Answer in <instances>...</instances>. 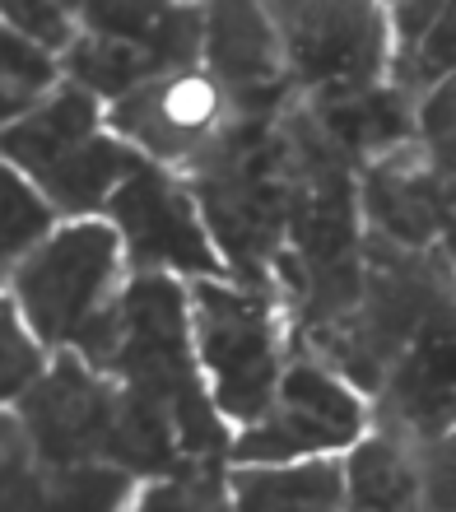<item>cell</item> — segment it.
Listing matches in <instances>:
<instances>
[{"instance_id":"obj_9","label":"cell","mask_w":456,"mask_h":512,"mask_svg":"<svg viewBox=\"0 0 456 512\" xmlns=\"http://www.w3.org/2000/svg\"><path fill=\"white\" fill-rule=\"evenodd\" d=\"M205 70L228 89L238 117L284 112L294 75L266 0H205Z\"/></svg>"},{"instance_id":"obj_3","label":"cell","mask_w":456,"mask_h":512,"mask_svg":"<svg viewBox=\"0 0 456 512\" xmlns=\"http://www.w3.org/2000/svg\"><path fill=\"white\" fill-rule=\"evenodd\" d=\"M117 270V224L80 215L75 224L56 229L47 243L33 247L19 266H10V298L47 350H66V345H80L84 331L108 312Z\"/></svg>"},{"instance_id":"obj_6","label":"cell","mask_w":456,"mask_h":512,"mask_svg":"<svg viewBox=\"0 0 456 512\" xmlns=\"http://www.w3.org/2000/svg\"><path fill=\"white\" fill-rule=\"evenodd\" d=\"M238 122V108L228 89L210 70H163L126 98H117L108 112V126L145 149L149 159L168 168H196L215 154V145Z\"/></svg>"},{"instance_id":"obj_8","label":"cell","mask_w":456,"mask_h":512,"mask_svg":"<svg viewBox=\"0 0 456 512\" xmlns=\"http://www.w3.org/2000/svg\"><path fill=\"white\" fill-rule=\"evenodd\" d=\"M117 396L121 387L98 378V368L80 350H56L52 373L19 396L24 401V429L33 438V452H38L42 466L52 471V466L108 457Z\"/></svg>"},{"instance_id":"obj_18","label":"cell","mask_w":456,"mask_h":512,"mask_svg":"<svg viewBox=\"0 0 456 512\" xmlns=\"http://www.w3.org/2000/svg\"><path fill=\"white\" fill-rule=\"evenodd\" d=\"M0 201H5V224H0V256L5 266H19L38 243L52 238L56 224V205L47 201V191L33 182L28 173H19L14 163H5V177H0Z\"/></svg>"},{"instance_id":"obj_7","label":"cell","mask_w":456,"mask_h":512,"mask_svg":"<svg viewBox=\"0 0 456 512\" xmlns=\"http://www.w3.org/2000/svg\"><path fill=\"white\" fill-rule=\"evenodd\" d=\"M126 256L135 270H182V275H224V252L210 243L196 191L182 187L154 163H140L108 201Z\"/></svg>"},{"instance_id":"obj_10","label":"cell","mask_w":456,"mask_h":512,"mask_svg":"<svg viewBox=\"0 0 456 512\" xmlns=\"http://www.w3.org/2000/svg\"><path fill=\"white\" fill-rule=\"evenodd\" d=\"M443 205L447 177L438 168H424L419 154H410V149L382 154L363 173V215H368L373 233L410 247V252H419L443 233Z\"/></svg>"},{"instance_id":"obj_19","label":"cell","mask_w":456,"mask_h":512,"mask_svg":"<svg viewBox=\"0 0 456 512\" xmlns=\"http://www.w3.org/2000/svg\"><path fill=\"white\" fill-rule=\"evenodd\" d=\"M56 52H47V47H38L33 38H24V33H14V28H5V38H0V61H5V117H24V112H33L42 103V98L56 89Z\"/></svg>"},{"instance_id":"obj_15","label":"cell","mask_w":456,"mask_h":512,"mask_svg":"<svg viewBox=\"0 0 456 512\" xmlns=\"http://www.w3.org/2000/svg\"><path fill=\"white\" fill-rule=\"evenodd\" d=\"M94 131H98V94L70 80L61 89H52L33 112H24V117H14L5 126V159L19 173L38 177L56 154H66L70 145H80L84 135Z\"/></svg>"},{"instance_id":"obj_12","label":"cell","mask_w":456,"mask_h":512,"mask_svg":"<svg viewBox=\"0 0 456 512\" xmlns=\"http://www.w3.org/2000/svg\"><path fill=\"white\" fill-rule=\"evenodd\" d=\"M456 70V0H391V75L429 98Z\"/></svg>"},{"instance_id":"obj_20","label":"cell","mask_w":456,"mask_h":512,"mask_svg":"<svg viewBox=\"0 0 456 512\" xmlns=\"http://www.w3.org/2000/svg\"><path fill=\"white\" fill-rule=\"evenodd\" d=\"M131 475L117 461H75L47 471V503L66 508H117L131 499Z\"/></svg>"},{"instance_id":"obj_23","label":"cell","mask_w":456,"mask_h":512,"mask_svg":"<svg viewBox=\"0 0 456 512\" xmlns=\"http://www.w3.org/2000/svg\"><path fill=\"white\" fill-rule=\"evenodd\" d=\"M419 475H424V503L456 508V429L419 447Z\"/></svg>"},{"instance_id":"obj_24","label":"cell","mask_w":456,"mask_h":512,"mask_svg":"<svg viewBox=\"0 0 456 512\" xmlns=\"http://www.w3.org/2000/svg\"><path fill=\"white\" fill-rule=\"evenodd\" d=\"M424 145H429V163H433V168L456 182V126H447L443 135H429Z\"/></svg>"},{"instance_id":"obj_14","label":"cell","mask_w":456,"mask_h":512,"mask_svg":"<svg viewBox=\"0 0 456 512\" xmlns=\"http://www.w3.org/2000/svg\"><path fill=\"white\" fill-rule=\"evenodd\" d=\"M233 485V503L252 512L270 508H340L349 499V475L345 461L336 457H298V461H256L242 466L238 475H228Z\"/></svg>"},{"instance_id":"obj_2","label":"cell","mask_w":456,"mask_h":512,"mask_svg":"<svg viewBox=\"0 0 456 512\" xmlns=\"http://www.w3.org/2000/svg\"><path fill=\"white\" fill-rule=\"evenodd\" d=\"M191 326L219 415L256 424L284 378V317L266 289H238L219 275L191 280Z\"/></svg>"},{"instance_id":"obj_5","label":"cell","mask_w":456,"mask_h":512,"mask_svg":"<svg viewBox=\"0 0 456 512\" xmlns=\"http://www.w3.org/2000/svg\"><path fill=\"white\" fill-rule=\"evenodd\" d=\"M363 429H368V405L359 391L317 359H298L284 368L266 415L228 443V457L238 466L322 457L331 447H354Z\"/></svg>"},{"instance_id":"obj_13","label":"cell","mask_w":456,"mask_h":512,"mask_svg":"<svg viewBox=\"0 0 456 512\" xmlns=\"http://www.w3.org/2000/svg\"><path fill=\"white\" fill-rule=\"evenodd\" d=\"M140 149H131V140H117V135H84L80 145H70L66 154H56L47 168H42L33 182L47 191V201L61 210V215H98L108 210L112 191L126 182V177L140 168Z\"/></svg>"},{"instance_id":"obj_4","label":"cell","mask_w":456,"mask_h":512,"mask_svg":"<svg viewBox=\"0 0 456 512\" xmlns=\"http://www.w3.org/2000/svg\"><path fill=\"white\" fill-rule=\"evenodd\" d=\"M303 94H349L391 70V14L382 0H266Z\"/></svg>"},{"instance_id":"obj_17","label":"cell","mask_w":456,"mask_h":512,"mask_svg":"<svg viewBox=\"0 0 456 512\" xmlns=\"http://www.w3.org/2000/svg\"><path fill=\"white\" fill-rule=\"evenodd\" d=\"M66 75L84 89H94L98 98H126L131 89H140L145 80L163 75V66L145 47H135L126 38H112V33H80L75 47L66 52Z\"/></svg>"},{"instance_id":"obj_16","label":"cell","mask_w":456,"mask_h":512,"mask_svg":"<svg viewBox=\"0 0 456 512\" xmlns=\"http://www.w3.org/2000/svg\"><path fill=\"white\" fill-rule=\"evenodd\" d=\"M405 443L410 438H401L396 429L354 443V452L345 461L354 508H415V503H424L419 457Z\"/></svg>"},{"instance_id":"obj_22","label":"cell","mask_w":456,"mask_h":512,"mask_svg":"<svg viewBox=\"0 0 456 512\" xmlns=\"http://www.w3.org/2000/svg\"><path fill=\"white\" fill-rule=\"evenodd\" d=\"M5 28L33 38L47 52H70L75 47V14L61 0H5Z\"/></svg>"},{"instance_id":"obj_1","label":"cell","mask_w":456,"mask_h":512,"mask_svg":"<svg viewBox=\"0 0 456 512\" xmlns=\"http://www.w3.org/2000/svg\"><path fill=\"white\" fill-rule=\"evenodd\" d=\"M75 350L177 419L187 457H224L228 433L215 396L201 387V350L191 326V294L168 270H135Z\"/></svg>"},{"instance_id":"obj_21","label":"cell","mask_w":456,"mask_h":512,"mask_svg":"<svg viewBox=\"0 0 456 512\" xmlns=\"http://www.w3.org/2000/svg\"><path fill=\"white\" fill-rule=\"evenodd\" d=\"M0 331H5V340H0V368H5V401H19L33 382L42 378V345L38 336H33V326L24 322V312H19V303L14 298H5V312H0Z\"/></svg>"},{"instance_id":"obj_11","label":"cell","mask_w":456,"mask_h":512,"mask_svg":"<svg viewBox=\"0 0 456 512\" xmlns=\"http://www.w3.org/2000/svg\"><path fill=\"white\" fill-rule=\"evenodd\" d=\"M312 117L326 131V140L349 159H377L410 145L419 131L415 98L401 84H368L349 94H322L312 98Z\"/></svg>"}]
</instances>
